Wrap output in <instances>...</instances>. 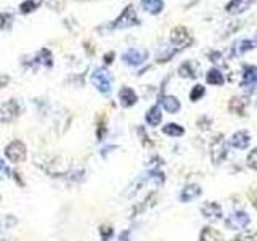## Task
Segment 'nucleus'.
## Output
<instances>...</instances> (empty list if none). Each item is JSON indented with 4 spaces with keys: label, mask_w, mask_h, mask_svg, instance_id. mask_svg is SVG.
<instances>
[{
    "label": "nucleus",
    "mask_w": 257,
    "mask_h": 241,
    "mask_svg": "<svg viewBox=\"0 0 257 241\" xmlns=\"http://www.w3.org/2000/svg\"><path fill=\"white\" fill-rule=\"evenodd\" d=\"M138 23L140 19L137 16V13H135V8L132 5H128L124 8V11L114 19L111 26L114 29H126V28H132V26H137Z\"/></svg>",
    "instance_id": "nucleus-2"
},
{
    "label": "nucleus",
    "mask_w": 257,
    "mask_h": 241,
    "mask_svg": "<svg viewBox=\"0 0 257 241\" xmlns=\"http://www.w3.org/2000/svg\"><path fill=\"white\" fill-rule=\"evenodd\" d=\"M37 58H39V63L47 68H51V64H53V56H51V51L48 48H42L39 51Z\"/></svg>",
    "instance_id": "nucleus-24"
},
{
    "label": "nucleus",
    "mask_w": 257,
    "mask_h": 241,
    "mask_svg": "<svg viewBox=\"0 0 257 241\" xmlns=\"http://www.w3.org/2000/svg\"><path fill=\"white\" fill-rule=\"evenodd\" d=\"M159 101H161V105H163V108L166 109V113H169V114H175L180 111V108H182L178 98H175V96H172V95L161 96Z\"/></svg>",
    "instance_id": "nucleus-13"
},
{
    "label": "nucleus",
    "mask_w": 257,
    "mask_h": 241,
    "mask_svg": "<svg viewBox=\"0 0 257 241\" xmlns=\"http://www.w3.org/2000/svg\"><path fill=\"white\" fill-rule=\"evenodd\" d=\"M141 8L151 13V15H158V13L163 11L164 2L163 0H141Z\"/></svg>",
    "instance_id": "nucleus-18"
},
{
    "label": "nucleus",
    "mask_w": 257,
    "mask_h": 241,
    "mask_svg": "<svg viewBox=\"0 0 257 241\" xmlns=\"http://www.w3.org/2000/svg\"><path fill=\"white\" fill-rule=\"evenodd\" d=\"M8 174H10L8 167H6V164L3 162V159H0V180L5 179V177H8Z\"/></svg>",
    "instance_id": "nucleus-34"
},
{
    "label": "nucleus",
    "mask_w": 257,
    "mask_h": 241,
    "mask_svg": "<svg viewBox=\"0 0 257 241\" xmlns=\"http://www.w3.org/2000/svg\"><path fill=\"white\" fill-rule=\"evenodd\" d=\"M199 241H223V235L212 227H204L199 235Z\"/></svg>",
    "instance_id": "nucleus-19"
},
{
    "label": "nucleus",
    "mask_w": 257,
    "mask_h": 241,
    "mask_svg": "<svg viewBox=\"0 0 257 241\" xmlns=\"http://www.w3.org/2000/svg\"><path fill=\"white\" fill-rule=\"evenodd\" d=\"M18 224V220L13 217V216H3L0 217V230H8V229H13Z\"/></svg>",
    "instance_id": "nucleus-28"
},
{
    "label": "nucleus",
    "mask_w": 257,
    "mask_h": 241,
    "mask_svg": "<svg viewBox=\"0 0 257 241\" xmlns=\"http://www.w3.org/2000/svg\"><path fill=\"white\" fill-rule=\"evenodd\" d=\"M256 42H257V34H256Z\"/></svg>",
    "instance_id": "nucleus-38"
},
{
    "label": "nucleus",
    "mask_w": 257,
    "mask_h": 241,
    "mask_svg": "<svg viewBox=\"0 0 257 241\" xmlns=\"http://www.w3.org/2000/svg\"><path fill=\"white\" fill-rule=\"evenodd\" d=\"M6 82H8V77H3V76H0V87H3Z\"/></svg>",
    "instance_id": "nucleus-37"
},
{
    "label": "nucleus",
    "mask_w": 257,
    "mask_h": 241,
    "mask_svg": "<svg viewBox=\"0 0 257 241\" xmlns=\"http://www.w3.org/2000/svg\"><path fill=\"white\" fill-rule=\"evenodd\" d=\"M19 114V105L16 100H8L0 106V122H11Z\"/></svg>",
    "instance_id": "nucleus-8"
},
{
    "label": "nucleus",
    "mask_w": 257,
    "mask_h": 241,
    "mask_svg": "<svg viewBox=\"0 0 257 241\" xmlns=\"http://www.w3.org/2000/svg\"><path fill=\"white\" fill-rule=\"evenodd\" d=\"M209 153H211V161L214 166H220L225 161L228 154V148H227V140L222 134H215L212 137V140L209 143Z\"/></svg>",
    "instance_id": "nucleus-1"
},
{
    "label": "nucleus",
    "mask_w": 257,
    "mask_h": 241,
    "mask_svg": "<svg viewBox=\"0 0 257 241\" xmlns=\"http://www.w3.org/2000/svg\"><path fill=\"white\" fill-rule=\"evenodd\" d=\"M113 58H114V53L111 51V53H108V55H105V63L106 64H109V63H113Z\"/></svg>",
    "instance_id": "nucleus-35"
},
{
    "label": "nucleus",
    "mask_w": 257,
    "mask_h": 241,
    "mask_svg": "<svg viewBox=\"0 0 257 241\" xmlns=\"http://www.w3.org/2000/svg\"><path fill=\"white\" fill-rule=\"evenodd\" d=\"M92 82L101 94L111 92V76H109V73L105 68H96L93 71L92 73Z\"/></svg>",
    "instance_id": "nucleus-3"
},
{
    "label": "nucleus",
    "mask_w": 257,
    "mask_h": 241,
    "mask_svg": "<svg viewBox=\"0 0 257 241\" xmlns=\"http://www.w3.org/2000/svg\"><path fill=\"white\" fill-rule=\"evenodd\" d=\"M148 58V51L143 48H128L124 55H122V61L128 66H140L143 64Z\"/></svg>",
    "instance_id": "nucleus-6"
},
{
    "label": "nucleus",
    "mask_w": 257,
    "mask_h": 241,
    "mask_svg": "<svg viewBox=\"0 0 257 241\" xmlns=\"http://www.w3.org/2000/svg\"><path fill=\"white\" fill-rule=\"evenodd\" d=\"M64 2H66V0H43L45 5H47L50 10H55V11H63Z\"/></svg>",
    "instance_id": "nucleus-29"
},
{
    "label": "nucleus",
    "mask_w": 257,
    "mask_h": 241,
    "mask_svg": "<svg viewBox=\"0 0 257 241\" xmlns=\"http://www.w3.org/2000/svg\"><path fill=\"white\" fill-rule=\"evenodd\" d=\"M248 198L251 201V204H253L256 209H257V187L251 188V190L248 192Z\"/></svg>",
    "instance_id": "nucleus-32"
},
{
    "label": "nucleus",
    "mask_w": 257,
    "mask_h": 241,
    "mask_svg": "<svg viewBox=\"0 0 257 241\" xmlns=\"http://www.w3.org/2000/svg\"><path fill=\"white\" fill-rule=\"evenodd\" d=\"M206 81H208V84H212V86H222L225 82V77L218 69L212 68L208 71V74H206Z\"/></svg>",
    "instance_id": "nucleus-22"
},
{
    "label": "nucleus",
    "mask_w": 257,
    "mask_h": 241,
    "mask_svg": "<svg viewBox=\"0 0 257 241\" xmlns=\"http://www.w3.org/2000/svg\"><path fill=\"white\" fill-rule=\"evenodd\" d=\"M42 0H24V2L21 3V6H19V10H21L23 13H31L34 11L39 5H41Z\"/></svg>",
    "instance_id": "nucleus-27"
},
{
    "label": "nucleus",
    "mask_w": 257,
    "mask_h": 241,
    "mask_svg": "<svg viewBox=\"0 0 257 241\" xmlns=\"http://www.w3.org/2000/svg\"><path fill=\"white\" fill-rule=\"evenodd\" d=\"M253 2L254 0H231V2L225 6V10H227V13H230V15H236V13L248 10Z\"/></svg>",
    "instance_id": "nucleus-16"
},
{
    "label": "nucleus",
    "mask_w": 257,
    "mask_h": 241,
    "mask_svg": "<svg viewBox=\"0 0 257 241\" xmlns=\"http://www.w3.org/2000/svg\"><path fill=\"white\" fill-rule=\"evenodd\" d=\"M137 100H138V96H137V94H135L133 89H130V87H122L119 90V103H121V106L130 108V106L135 105V103H137Z\"/></svg>",
    "instance_id": "nucleus-11"
},
{
    "label": "nucleus",
    "mask_w": 257,
    "mask_h": 241,
    "mask_svg": "<svg viewBox=\"0 0 257 241\" xmlns=\"http://www.w3.org/2000/svg\"><path fill=\"white\" fill-rule=\"evenodd\" d=\"M257 84V66H244L243 69V87H251Z\"/></svg>",
    "instance_id": "nucleus-15"
},
{
    "label": "nucleus",
    "mask_w": 257,
    "mask_h": 241,
    "mask_svg": "<svg viewBox=\"0 0 257 241\" xmlns=\"http://www.w3.org/2000/svg\"><path fill=\"white\" fill-rule=\"evenodd\" d=\"M163 134L169 135V137H182L185 134V129L175 122H169L163 127Z\"/></svg>",
    "instance_id": "nucleus-23"
},
{
    "label": "nucleus",
    "mask_w": 257,
    "mask_h": 241,
    "mask_svg": "<svg viewBox=\"0 0 257 241\" xmlns=\"http://www.w3.org/2000/svg\"><path fill=\"white\" fill-rule=\"evenodd\" d=\"M201 193H203L201 187L196 184H190L183 188L182 193H180V201H182V203H191V201H195L196 198L201 196Z\"/></svg>",
    "instance_id": "nucleus-10"
},
{
    "label": "nucleus",
    "mask_w": 257,
    "mask_h": 241,
    "mask_svg": "<svg viewBox=\"0 0 257 241\" xmlns=\"http://www.w3.org/2000/svg\"><path fill=\"white\" fill-rule=\"evenodd\" d=\"M254 48H257V42L256 41H251V39H243V41L235 44L233 53L235 55H243V53H246V51L254 50Z\"/></svg>",
    "instance_id": "nucleus-20"
},
{
    "label": "nucleus",
    "mask_w": 257,
    "mask_h": 241,
    "mask_svg": "<svg viewBox=\"0 0 257 241\" xmlns=\"http://www.w3.org/2000/svg\"><path fill=\"white\" fill-rule=\"evenodd\" d=\"M171 42L175 45L177 50H182L185 47H188L193 42V37L190 36V32L183 26H177L171 31Z\"/></svg>",
    "instance_id": "nucleus-5"
},
{
    "label": "nucleus",
    "mask_w": 257,
    "mask_h": 241,
    "mask_svg": "<svg viewBox=\"0 0 257 241\" xmlns=\"http://www.w3.org/2000/svg\"><path fill=\"white\" fill-rule=\"evenodd\" d=\"M121 241H128V232H122L121 237H119Z\"/></svg>",
    "instance_id": "nucleus-36"
},
{
    "label": "nucleus",
    "mask_w": 257,
    "mask_h": 241,
    "mask_svg": "<svg viewBox=\"0 0 257 241\" xmlns=\"http://www.w3.org/2000/svg\"><path fill=\"white\" fill-rule=\"evenodd\" d=\"M26 154H28V149H26V145L21 140H13L10 145L5 148V156L11 162H16V164L26 159Z\"/></svg>",
    "instance_id": "nucleus-4"
},
{
    "label": "nucleus",
    "mask_w": 257,
    "mask_h": 241,
    "mask_svg": "<svg viewBox=\"0 0 257 241\" xmlns=\"http://www.w3.org/2000/svg\"><path fill=\"white\" fill-rule=\"evenodd\" d=\"M228 109H230V113H233L236 116H244L246 114V101H244V98L233 96L228 103Z\"/></svg>",
    "instance_id": "nucleus-17"
},
{
    "label": "nucleus",
    "mask_w": 257,
    "mask_h": 241,
    "mask_svg": "<svg viewBox=\"0 0 257 241\" xmlns=\"http://www.w3.org/2000/svg\"><path fill=\"white\" fill-rule=\"evenodd\" d=\"M251 224V217L248 216V212L240 211L235 212L225 220V227L230 230H240V229H246V227Z\"/></svg>",
    "instance_id": "nucleus-7"
},
{
    "label": "nucleus",
    "mask_w": 257,
    "mask_h": 241,
    "mask_svg": "<svg viewBox=\"0 0 257 241\" xmlns=\"http://www.w3.org/2000/svg\"><path fill=\"white\" fill-rule=\"evenodd\" d=\"M249 142H251V135L248 130H238L230 139V145L236 148V149H246L249 146Z\"/></svg>",
    "instance_id": "nucleus-9"
},
{
    "label": "nucleus",
    "mask_w": 257,
    "mask_h": 241,
    "mask_svg": "<svg viewBox=\"0 0 257 241\" xmlns=\"http://www.w3.org/2000/svg\"><path fill=\"white\" fill-rule=\"evenodd\" d=\"M10 21H11V15H10V13H0V29H3Z\"/></svg>",
    "instance_id": "nucleus-33"
},
{
    "label": "nucleus",
    "mask_w": 257,
    "mask_h": 241,
    "mask_svg": "<svg viewBox=\"0 0 257 241\" xmlns=\"http://www.w3.org/2000/svg\"><path fill=\"white\" fill-rule=\"evenodd\" d=\"M163 121V113H161L159 106H151L146 113V122L150 124L151 127H156Z\"/></svg>",
    "instance_id": "nucleus-21"
},
{
    "label": "nucleus",
    "mask_w": 257,
    "mask_h": 241,
    "mask_svg": "<svg viewBox=\"0 0 257 241\" xmlns=\"http://www.w3.org/2000/svg\"><path fill=\"white\" fill-rule=\"evenodd\" d=\"M246 162H248L249 169H254V171H257V148L251 149L248 158H246Z\"/></svg>",
    "instance_id": "nucleus-30"
},
{
    "label": "nucleus",
    "mask_w": 257,
    "mask_h": 241,
    "mask_svg": "<svg viewBox=\"0 0 257 241\" xmlns=\"http://www.w3.org/2000/svg\"><path fill=\"white\" fill-rule=\"evenodd\" d=\"M201 214L206 219H220L222 207H220V204L212 203V201H206V203L201 206Z\"/></svg>",
    "instance_id": "nucleus-12"
},
{
    "label": "nucleus",
    "mask_w": 257,
    "mask_h": 241,
    "mask_svg": "<svg viewBox=\"0 0 257 241\" xmlns=\"http://www.w3.org/2000/svg\"><path fill=\"white\" fill-rule=\"evenodd\" d=\"M231 241H257V232H253V230L241 232Z\"/></svg>",
    "instance_id": "nucleus-26"
},
{
    "label": "nucleus",
    "mask_w": 257,
    "mask_h": 241,
    "mask_svg": "<svg viewBox=\"0 0 257 241\" xmlns=\"http://www.w3.org/2000/svg\"><path fill=\"white\" fill-rule=\"evenodd\" d=\"M100 235H101L103 241H108L109 238L113 237V229H111V227H108V225H103L100 229Z\"/></svg>",
    "instance_id": "nucleus-31"
},
{
    "label": "nucleus",
    "mask_w": 257,
    "mask_h": 241,
    "mask_svg": "<svg viewBox=\"0 0 257 241\" xmlns=\"http://www.w3.org/2000/svg\"><path fill=\"white\" fill-rule=\"evenodd\" d=\"M178 74L182 77H188V79H196L199 76V66L195 61H185L182 66L178 68Z\"/></svg>",
    "instance_id": "nucleus-14"
},
{
    "label": "nucleus",
    "mask_w": 257,
    "mask_h": 241,
    "mask_svg": "<svg viewBox=\"0 0 257 241\" xmlns=\"http://www.w3.org/2000/svg\"><path fill=\"white\" fill-rule=\"evenodd\" d=\"M204 94H206V89H204V86H201V84H196L195 87L191 89V92H190V100L195 103V101H198V100H201L203 96H204Z\"/></svg>",
    "instance_id": "nucleus-25"
}]
</instances>
